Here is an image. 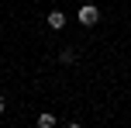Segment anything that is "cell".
Wrapping results in <instances>:
<instances>
[{
    "label": "cell",
    "instance_id": "cell-4",
    "mask_svg": "<svg viewBox=\"0 0 131 128\" xmlns=\"http://www.w3.org/2000/svg\"><path fill=\"white\" fill-rule=\"evenodd\" d=\"M52 125H55V114H48V111L38 114V128H52Z\"/></svg>",
    "mask_w": 131,
    "mask_h": 128
},
{
    "label": "cell",
    "instance_id": "cell-3",
    "mask_svg": "<svg viewBox=\"0 0 131 128\" xmlns=\"http://www.w3.org/2000/svg\"><path fill=\"white\" fill-rule=\"evenodd\" d=\"M59 62L72 66V62H76V52H72V48H62V52H59Z\"/></svg>",
    "mask_w": 131,
    "mask_h": 128
},
{
    "label": "cell",
    "instance_id": "cell-2",
    "mask_svg": "<svg viewBox=\"0 0 131 128\" xmlns=\"http://www.w3.org/2000/svg\"><path fill=\"white\" fill-rule=\"evenodd\" d=\"M45 21H48V28H52V31H62V28H66V14H62V11H52Z\"/></svg>",
    "mask_w": 131,
    "mask_h": 128
},
{
    "label": "cell",
    "instance_id": "cell-1",
    "mask_svg": "<svg viewBox=\"0 0 131 128\" xmlns=\"http://www.w3.org/2000/svg\"><path fill=\"white\" fill-rule=\"evenodd\" d=\"M76 21L83 28H93L100 21V11H97V4H79V14H76Z\"/></svg>",
    "mask_w": 131,
    "mask_h": 128
},
{
    "label": "cell",
    "instance_id": "cell-5",
    "mask_svg": "<svg viewBox=\"0 0 131 128\" xmlns=\"http://www.w3.org/2000/svg\"><path fill=\"white\" fill-rule=\"evenodd\" d=\"M4 107H7V101H4V94H0V114H4Z\"/></svg>",
    "mask_w": 131,
    "mask_h": 128
}]
</instances>
